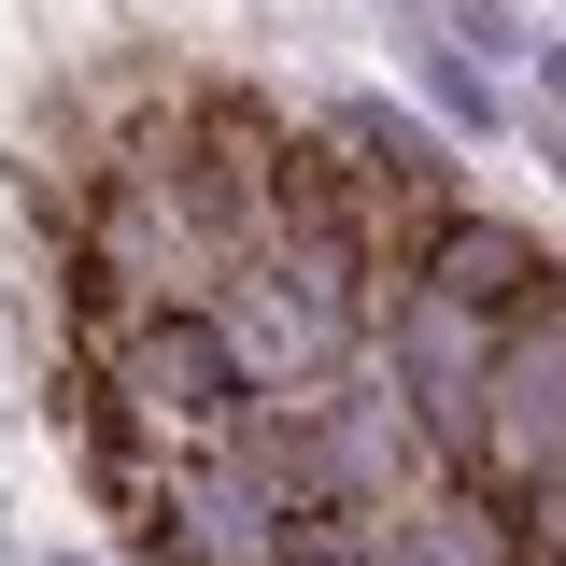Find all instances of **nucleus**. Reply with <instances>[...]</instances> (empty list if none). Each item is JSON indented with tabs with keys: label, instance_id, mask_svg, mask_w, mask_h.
<instances>
[{
	"label": "nucleus",
	"instance_id": "nucleus-1",
	"mask_svg": "<svg viewBox=\"0 0 566 566\" xmlns=\"http://www.w3.org/2000/svg\"><path fill=\"white\" fill-rule=\"evenodd\" d=\"M128 397L156 424H185V439H241V424L270 411V368H255V340H227V312H142L128 340Z\"/></svg>",
	"mask_w": 566,
	"mask_h": 566
},
{
	"label": "nucleus",
	"instance_id": "nucleus-2",
	"mask_svg": "<svg viewBox=\"0 0 566 566\" xmlns=\"http://www.w3.org/2000/svg\"><path fill=\"white\" fill-rule=\"evenodd\" d=\"M411 283H439L453 312H482V326H524L538 297H553V270H538V241H510L495 212H439L424 227V270Z\"/></svg>",
	"mask_w": 566,
	"mask_h": 566
},
{
	"label": "nucleus",
	"instance_id": "nucleus-3",
	"mask_svg": "<svg viewBox=\"0 0 566 566\" xmlns=\"http://www.w3.org/2000/svg\"><path fill=\"white\" fill-rule=\"evenodd\" d=\"M411 85H424V114H439V128H468V142L510 128V85H495V71L453 43V29H439V43H411Z\"/></svg>",
	"mask_w": 566,
	"mask_h": 566
},
{
	"label": "nucleus",
	"instance_id": "nucleus-4",
	"mask_svg": "<svg viewBox=\"0 0 566 566\" xmlns=\"http://www.w3.org/2000/svg\"><path fill=\"white\" fill-rule=\"evenodd\" d=\"M439 29H453L468 57H538V29H524L510 0H439Z\"/></svg>",
	"mask_w": 566,
	"mask_h": 566
},
{
	"label": "nucleus",
	"instance_id": "nucleus-5",
	"mask_svg": "<svg viewBox=\"0 0 566 566\" xmlns=\"http://www.w3.org/2000/svg\"><path fill=\"white\" fill-rule=\"evenodd\" d=\"M524 85H538V99L566 114V29H538V57H524Z\"/></svg>",
	"mask_w": 566,
	"mask_h": 566
},
{
	"label": "nucleus",
	"instance_id": "nucleus-6",
	"mask_svg": "<svg viewBox=\"0 0 566 566\" xmlns=\"http://www.w3.org/2000/svg\"><path fill=\"white\" fill-rule=\"evenodd\" d=\"M43 566H99V553H43Z\"/></svg>",
	"mask_w": 566,
	"mask_h": 566
}]
</instances>
